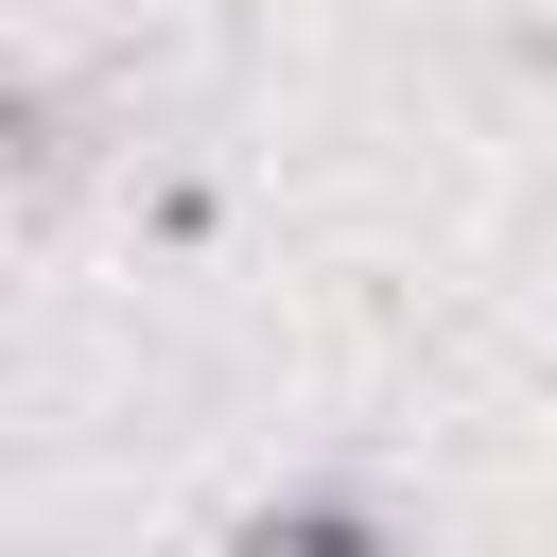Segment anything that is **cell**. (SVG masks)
<instances>
[{"mask_svg": "<svg viewBox=\"0 0 557 557\" xmlns=\"http://www.w3.org/2000/svg\"><path fill=\"white\" fill-rule=\"evenodd\" d=\"M0 157H52V87H35L17 52H0Z\"/></svg>", "mask_w": 557, "mask_h": 557, "instance_id": "6da1fadb", "label": "cell"}]
</instances>
